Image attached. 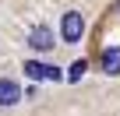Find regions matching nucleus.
<instances>
[{"label": "nucleus", "instance_id": "1", "mask_svg": "<svg viewBox=\"0 0 120 116\" xmlns=\"http://www.w3.org/2000/svg\"><path fill=\"white\" fill-rule=\"evenodd\" d=\"M60 35H64L67 42H78V39L85 35V18H81L78 11H67L64 21H60Z\"/></svg>", "mask_w": 120, "mask_h": 116}, {"label": "nucleus", "instance_id": "2", "mask_svg": "<svg viewBox=\"0 0 120 116\" xmlns=\"http://www.w3.org/2000/svg\"><path fill=\"white\" fill-rule=\"evenodd\" d=\"M28 46H32V49H39V53L53 49V32H49L46 25H35V28H32V35H28Z\"/></svg>", "mask_w": 120, "mask_h": 116}, {"label": "nucleus", "instance_id": "3", "mask_svg": "<svg viewBox=\"0 0 120 116\" xmlns=\"http://www.w3.org/2000/svg\"><path fill=\"white\" fill-rule=\"evenodd\" d=\"M18 98H21L18 81H11V77H0V105H18Z\"/></svg>", "mask_w": 120, "mask_h": 116}, {"label": "nucleus", "instance_id": "4", "mask_svg": "<svg viewBox=\"0 0 120 116\" xmlns=\"http://www.w3.org/2000/svg\"><path fill=\"white\" fill-rule=\"evenodd\" d=\"M102 70L106 74H120V46H109L102 53Z\"/></svg>", "mask_w": 120, "mask_h": 116}, {"label": "nucleus", "instance_id": "5", "mask_svg": "<svg viewBox=\"0 0 120 116\" xmlns=\"http://www.w3.org/2000/svg\"><path fill=\"white\" fill-rule=\"evenodd\" d=\"M25 74H28L32 81H46V67H42V63H35V60H28V63H25Z\"/></svg>", "mask_w": 120, "mask_h": 116}, {"label": "nucleus", "instance_id": "6", "mask_svg": "<svg viewBox=\"0 0 120 116\" xmlns=\"http://www.w3.org/2000/svg\"><path fill=\"white\" fill-rule=\"evenodd\" d=\"M85 74V60H78V63H71V70H67V81H78Z\"/></svg>", "mask_w": 120, "mask_h": 116}, {"label": "nucleus", "instance_id": "7", "mask_svg": "<svg viewBox=\"0 0 120 116\" xmlns=\"http://www.w3.org/2000/svg\"><path fill=\"white\" fill-rule=\"evenodd\" d=\"M116 7H120V0H116Z\"/></svg>", "mask_w": 120, "mask_h": 116}]
</instances>
